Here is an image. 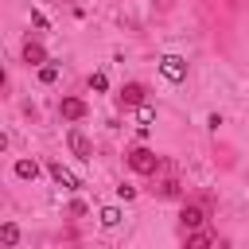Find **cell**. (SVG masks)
<instances>
[{
  "label": "cell",
  "mask_w": 249,
  "mask_h": 249,
  "mask_svg": "<svg viewBox=\"0 0 249 249\" xmlns=\"http://www.w3.org/2000/svg\"><path fill=\"white\" fill-rule=\"evenodd\" d=\"M128 167H132L136 175H156L160 156H156L152 148H132V152H128Z\"/></svg>",
  "instance_id": "cell-1"
},
{
  "label": "cell",
  "mask_w": 249,
  "mask_h": 249,
  "mask_svg": "<svg viewBox=\"0 0 249 249\" xmlns=\"http://www.w3.org/2000/svg\"><path fill=\"white\" fill-rule=\"evenodd\" d=\"M23 62H27V66H43V62H47L43 43H27V47H23Z\"/></svg>",
  "instance_id": "cell-8"
},
{
  "label": "cell",
  "mask_w": 249,
  "mask_h": 249,
  "mask_svg": "<svg viewBox=\"0 0 249 249\" xmlns=\"http://www.w3.org/2000/svg\"><path fill=\"white\" fill-rule=\"evenodd\" d=\"M89 89H97V93H105V89H109V78H105L101 70H97V74H89Z\"/></svg>",
  "instance_id": "cell-14"
},
{
  "label": "cell",
  "mask_w": 249,
  "mask_h": 249,
  "mask_svg": "<svg viewBox=\"0 0 249 249\" xmlns=\"http://www.w3.org/2000/svg\"><path fill=\"white\" fill-rule=\"evenodd\" d=\"M97 218H101V226H105V230H113V226H121V206H101V210H97Z\"/></svg>",
  "instance_id": "cell-9"
},
{
  "label": "cell",
  "mask_w": 249,
  "mask_h": 249,
  "mask_svg": "<svg viewBox=\"0 0 249 249\" xmlns=\"http://www.w3.org/2000/svg\"><path fill=\"white\" fill-rule=\"evenodd\" d=\"M140 101H144V86H140V82H128V86L121 89V105H128V109H136Z\"/></svg>",
  "instance_id": "cell-6"
},
{
  "label": "cell",
  "mask_w": 249,
  "mask_h": 249,
  "mask_svg": "<svg viewBox=\"0 0 249 249\" xmlns=\"http://www.w3.org/2000/svg\"><path fill=\"white\" fill-rule=\"evenodd\" d=\"M16 175H19V179H35V175H39V163H35V160H19V163H16Z\"/></svg>",
  "instance_id": "cell-11"
},
{
  "label": "cell",
  "mask_w": 249,
  "mask_h": 249,
  "mask_svg": "<svg viewBox=\"0 0 249 249\" xmlns=\"http://www.w3.org/2000/svg\"><path fill=\"white\" fill-rule=\"evenodd\" d=\"M58 113H62L66 121H82V117H86V101H82V97H62Z\"/></svg>",
  "instance_id": "cell-4"
},
{
  "label": "cell",
  "mask_w": 249,
  "mask_h": 249,
  "mask_svg": "<svg viewBox=\"0 0 249 249\" xmlns=\"http://www.w3.org/2000/svg\"><path fill=\"white\" fill-rule=\"evenodd\" d=\"M160 74H163L167 82H183V78H187V58H183V54H163V58H160Z\"/></svg>",
  "instance_id": "cell-2"
},
{
  "label": "cell",
  "mask_w": 249,
  "mask_h": 249,
  "mask_svg": "<svg viewBox=\"0 0 249 249\" xmlns=\"http://www.w3.org/2000/svg\"><path fill=\"white\" fill-rule=\"evenodd\" d=\"M136 117H140V124L148 128V124L156 121V105H148V101H140V105H136Z\"/></svg>",
  "instance_id": "cell-13"
},
{
  "label": "cell",
  "mask_w": 249,
  "mask_h": 249,
  "mask_svg": "<svg viewBox=\"0 0 249 249\" xmlns=\"http://www.w3.org/2000/svg\"><path fill=\"white\" fill-rule=\"evenodd\" d=\"M66 140H70V152H74L78 160H89V156H93V148H89V140H86V136H82L78 128H70V136H66Z\"/></svg>",
  "instance_id": "cell-5"
},
{
  "label": "cell",
  "mask_w": 249,
  "mask_h": 249,
  "mask_svg": "<svg viewBox=\"0 0 249 249\" xmlns=\"http://www.w3.org/2000/svg\"><path fill=\"white\" fill-rule=\"evenodd\" d=\"M117 195H121L124 202H132V198H136V187H128V183H121V187H117Z\"/></svg>",
  "instance_id": "cell-17"
},
{
  "label": "cell",
  "mask_w": 249,
  "mask_h": 249,
  "mask_svg": "<svg viewBox=\"0 0 249 249\" xmlns=\"http://www.w3.org/2000/svg\"><path fill=\"white\" fill-rule=\"evenodd\" d=\"M160 195H163V198H175V195H179V183H175V179H167V183L160 187Z\"/></svg>",
  "instance_id": "cell-16"
},
{
  "label": "cell",
  "mask_w": 249,
  "mask_h": 249,
  "mask_svg": "<svg viewBox=\"0 0 249 249\" xmlns=\"http://www.w3.org/2000/svg\"><path fill=\"white\" fill-rule=\"evenodd\" d=\"M210 241H214L210 233H191V237H187V249H202V245H210Z\"/></svg>",
  "instance_id": "cell-15"
},
{
  "label": "cell",
  "mask_w": 249,
  "mask_h": 249,
  "mask_svg": "<svg viewBox=\"0 0 249 249\" xmlns=\"http://www.w3.org/2000/svg\"><path fill=\"white\" fill-rule=\"evenodd\" d=\"M179 218H183V226H187V230H198V226L206 222V210H202V206H183V214H179Z\"/></svg>",
  "instance_id": "cell-7"
},
{
  "label": "cell",
  "mask_w": 249,
  "mask_h": 249,
  "mask_svg": "<svg viewBox=\"0 0 249 249\" xmlns=\"http://www.w3.org/2000/svg\"><path fill=\"white\" fill-rule=\"evenodd\" d=\"M47 171H51V179H54L58 187H66V191H78V175H74L70 167H62V163H47Z\"/></svg>",
  "instance_id": "cell-3"
},
{
  "label": "cell",
  "mask_w": 249,
  "mask_h": 249,
  "mask_svg": "<svg viewBox=\"0 0 249 249\" xmlns=\"http://www.w3.org/2000/svg\"><path fill=\"white\" fill-rule=\"evenodd\" d=\"M39 82H43V86H54V82H58V66H54V62H43V66H39Z\"/></svg>",
  "instance_id": "cell-10"
},
{
  "label": "cell",
  "mask_w": 249,
  "mask_h": 249,
  "mask_svg": "<svg viewBox=\"0 0 249 249\" xmlns=\"http://www.w3.org/2000/svg\"><path fill=\"white\" fill-rule=\"evenodd\" d=\"M0 241H4V245H16V241H19V226H16V222H4V226H0Z\"/></svg>",
  "instance_id": "cell-12"
}]
</instances>
